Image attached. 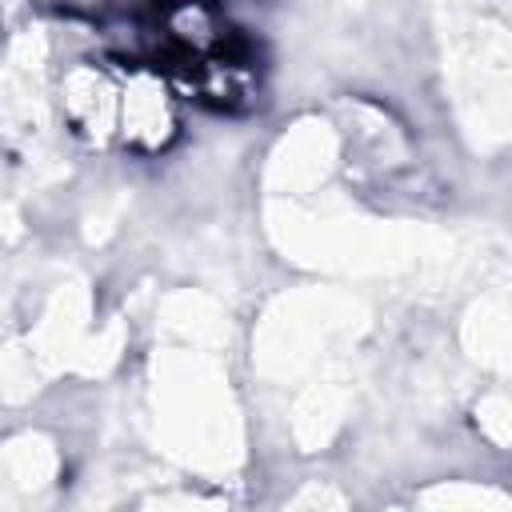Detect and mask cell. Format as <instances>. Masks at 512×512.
Here are the masks:
<instances>
[{"label": "cell", "instance_id": "obj_1", "mask_svg": "<svg viewBox=\"0 0 512 512\" xmlns=\"http://www.w3.org/2000/svg\"><path fill=\"white\" fill-rule=\"evenodd\" d=\"M124 120H128V136L156 148L168 132H172V104L164 96L160 84H132L124 88Z\"/></svg>", "mask_w": 512, "mask_h": 512}]
</instances>
